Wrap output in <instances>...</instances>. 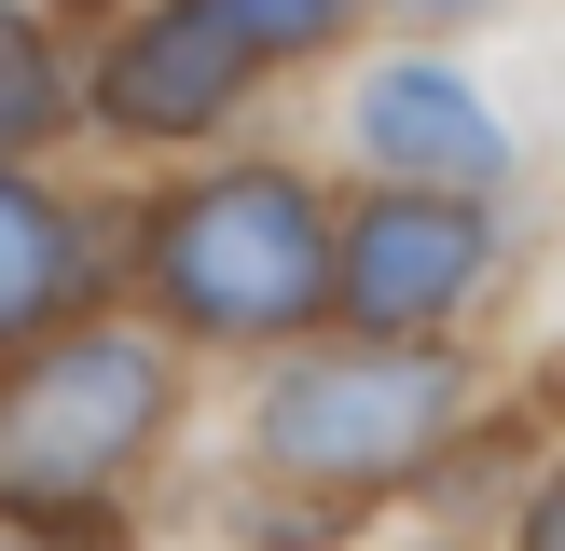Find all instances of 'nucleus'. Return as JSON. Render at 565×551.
I'll use <instances>...</instances> for the list:
<instances>
[{
	"mask_svg": "<svg viewBox=\"0 0 565 551\" xmlns=\"http://www.w3.org/2000/svg\"><path fill=\"white\" fill-rule=\"evenodd\" d=\"M70 276H83L70 207H55V193H28V180H0V345H14V331H42L55 303H70Z\"/></svg>",
	"mask_w": 565,
	"mask_h": 551,
	"instance_id": "obj_7",
	"label": "nucleus"
},
{
	"mask_svg": "<svg viewBox=\"0 0 565 551\" xmlns=\"http://www.w3.org/2000/svg\"><path fill=\"white\" fill-rule=\"evenodd\" d=\"M166 413V358L125 331H70L0 386V510L28 523H97V496L138 468Z\"/></svg>",
	"mask_w": 565,
	"mask_h": 551,
	"instance_id": "obj_1",
	"label": "nucleus"
},
{
	"mask_svg": "<svg viewBox=\"0 0 565 551\" xmlns=\"http://www.w3.org/2000/svg\"><path fill=\"white\" fill-rule=\"evenodd\" d=\"M469 276H483V207H456L441 180H414V193H386V207H359L345 317L359 331H428V317H456Z\"/></svg>",
	"mask_w": 565,
	"mask_h": 551,
	"instance_id": "obj_4",
	"label": "nucleus"
},
{
	"mask_svg": "<svg viewBox=\"0 0 565 551\" xmlns=\"http://www.w3.org/2000/svg\"><path fill=\"white\" fill-rule=\"evenodd\" d=\"M359 152H373V165H401V180L483 193L497 165H511V138H497V110L469 97L456 69H373V97H359Z\"/></svg>",
	"mask_w": 565,
	"mask_h": 551,
	"instance_id": "obj_6",
	"label": "nucleus"
},
{
	"mask_svg": "<svg viewBox=\"0 0 565 551\" xmlns=\"http://www.w3.org/2000/svg\"><path fill=\"white\" fill-rule=\"evenodd\" d=\"M331 14H345V0H221V28H235L248 55H290V42H318Z\"/></svg>",
	"mask_w": 565,
	"mask_h": 551,
	"instance_id": "obj_9",
	"label": "nucleus"
},
{
	"mask_svg": "<svg viewBox=\"0 0 565 551\" xmlns=\"http://www.w3.org/2000/svg\"><path fill=\"white\" fill-rule=\"evenodd\" d=\"M441 428H456V358H414L401 331L303 358L263 400V455L303 468V483H401Z\"/></svg>",
	"mask_w": 565,
	"mask_h": 551,
	"instance_id": "obj_3",
	"label": "nucleus"
},
{
	"mask_svg": "<svg viewBox=\"0 0 565 551\" xmlns=\"http://www.w3.org/2000/svg\"><path fill=\"white\" fill-rule=\"evenodd\" d=\"M42 125H55V55H42V28L0 0V152H14V138H42Z\"/></svg>",
	"mask_w": 565,
	"mask_h": 551,
	"instance_id": "obj_8",
	"label": "nucleus"
},
{
	"mask_svg": "<svg viewBox=\"0 0 565 551\" xmlns=\"http://www.w3.org/2000/svg\"><path fill=\"white\" fill-rule=\"evenodd\" d=\"M235 83H248V42L221 28V0H166V14H138L125 42H110V125H138V138H193V125H221L235 110Z\"/></svg>",
	"mask_w": 565,
	"mask_h": 551,
	"instance_id": "obj_5",
	"label": "nucleus"
},
{
	"mask_svg": "<svg viewBox=\"0 0 565 551\" xmlns=\"http://www.w3.org/2000/svg\"><path fill=\"white\" fill-rule=\"evenodd\" d=\"M152 276H166V303L193 331H290V317L331 303V235H318V207L290 180L248 165V180H207V193L166 207Z\"/></svg>",
	"mask_w": 565,
	"mask_h": 551,
	"instance_id": "obj_2",
	"label": "nucleus"
}]
</instances>
